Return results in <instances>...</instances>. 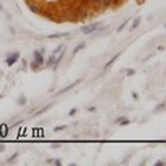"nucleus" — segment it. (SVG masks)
I'll list each match as a JSON object with an SVG mask.
<instances>
[{"label": "nucleus", "mask_w": 166, "mask_h": 166, "mask_svg": "<svg viewBox=\"0 0 166 166\" xmlns=\"http://www.w3.org/2000/svg\"><path fill=\"white\" fill-rule=\"evenodd\" d=\"M56 57H57V56H54V54H51V57L49 58V61L46 63L47 67H53V65H54V63H56Z\"/></svg>", "instance_id": "10"}, {"label": "nucleus", "mask_w": 166, "mask_h": 166, "mask_svg": "<svg viewBox=\"0 0 166 166\" xmlns=\"http://www.w3.org/2000/svg\"><path fill=\"white\" fill-rule=\"evenodd\" d=\"M85 47H86V44H85V43H80L79 46H76V47H75L74 53H78V51H79V50H82V49H85Z\"/></svg>", "instance_id": "13"}, {"label": "nucleus", "mask_w": 166, "mask_h": 166, "mask_svg": "<svg viewBox=\"0 0 166 166\" xmlns=\"http://www.w3.org/2000/svg\"><path fill=\"white\" fill-rule=\"evenodd\" d=\"M33 57H35V61L39 64V65H42L43 61H44V60H43V56H42V53H40V51H36V50H35V51H33Z\"/></svg>", "instance_id": "5"}, {"label": "nucleus", "mask_w": 166, "mask_h": 166, "mask_svg": "<svg viewBox=\"0 0 166 166\" xmlns=\"http://www.w3.org/2000/svg\"><path fill=\"white\" fill-rule=\"evenodd\" d=\"M122 54H123V51H119V53H118V54H115L114 57H112V58H111V60H109V61H108V63L105 64V67H104V69L109 68V67H111V65H112V64H114L115 61H116V60H118V58H119L120 56H122Z\"/></svg>", "instance_id": "4"}, {"label": "nucleus", "mask_w": 166, "mask_h": 166, "mask_svg": "<svg viewBox=\"0 0 166 166\" xmlns=\"http://www.w3.org/2000/svg\"><path fill=\"white\" fill-rule=\"evenodd\" d=\"M100 26H101V22H96V24H93V25H90V26H85V28H82V32H83L85 35L93 33V32L98 31Z\"/></svg>", "instance_id": "2"}, {"label": "nucleus", "mask_w": 166, "mask_h": 166, "mask_svg": "<svg viewBox=\"0 0 166 166\" xmlns=\"http://www.w3.org/2000/svg\"><path fill=\"white\" fill-rule=\"evenodd\" d=\"M29 10H31L32 13H36V14H38V13H40L39 6H38V4H35V3H32V4H29Z\"/></svg>", "instance_id": "8"}, {"label": "nucleus", "mask_w": 166, "mask_h": 166, "mask_svg": "<svg viewBox=\"0 0 166 166\" xmlns=\"http://www.w3.org/2000/svg\"><path fill=\"white\" fill-rule=\"evenodd\" d=\"M65 36H69L68 32H63V33H54V35H49L47 39H57V38H65Z\"/></svg>", "instance_id": "7"}, {"label": "nucleus", "mask_w": 166, "mask_h": 166, "mask_svg": "<svg viewBox=\"0 0 166 166\" xmlns=\"http://www.w3.org/2000/svg\"><path fill=\"white\" fill-rule=\"evenodd\" d=\"M15 158H17V154H14V155H13V156H10L7 162H13V159H15Z\"/></svg>", "instance_id": "20"}, {"label": "nucleus", "mask_w": 166, "mask_h": 166, "mask_svg": "<svg viewBox=\"0 0 166 166\" xmlns=\"http://www.w3.org/2000/svg\"><path fill=\"white\" fill-rule=\"evenodd\" d=\"M25 103H26V98L24 97V96H21V97L18 98V104H19V105H24Z\"/></svg>", "instance_id": "14"}, {"label": "nucleus", "mask_w": 166, "mask_h": 166, "mask_svg": "<svg viewBox=\"0 0 166 166\" xmlns=\"http://www.w3.org/2000/svg\"><path fill=\"white\" fill-rule=\"evenodd\" d=\"M132 75H134V69H127V71H126V76H132Z\"/></svg>", "instance_id": "19"}, {"label": "nucleus", "mask_w": 166, "mask_h": 166, "mask_svg": "<svg viewBox=\"0 0 166 166\" xmlns=\"http://www.w3.org/2000/svg\"><path fill=\"white\" fill-rule=\"evenodd\" d=\"M75 114H76V108H74V109H71V111H69V115H71V116L75 115Z\"/></svg>", "instance_id": "21"}, {"label": "nucleus", "mask_w": 166, "mask_h": 166, "mask_svg": "<svg viewBox=\"0 0 166 166\" xmlns=\"http://www.w3.org/2000/svg\"><path fill=\"white\" fill-rule=\"evenodd\" d=\"M65 125H63V126H57V127H54V132H60V130H64L65 129Z\"/></svg>", "instance_id": "18"}, {"label": "nucleus", "mask_w": 166, "mask_h": 166, "mask_svg": "<svg viewBox=\"0 0 166 166\" xmlns=\"http://www.w3.org/2000/svg\"><path fill=\"white\" fill-rule=\"evenodd\" d=\"M18 58H19V53H14L13 56H10V57L6 60V61H7V65H8V67L14 65V64L18 61Z\"/></svg>", "instance_id": "3"}, {"label": "nucleus", "mask_w": 166, "mask_h": 166, "mask_svg": "<svg viewBox=\"0 0 166 166\" xmlns=\"http://www.w3.org/2000/svg\"><path fill=\"white\" fill-rule=\"evenodd\" d=\"M49 108H50V105H47V107H44V108H42L40 111H38V112H36V115H40V114H43V112H46Z\"/></svg>", "instance_id": "15"}, {"label": "nucleus", "mask_w": 166, "mask_h": 166, "mask_svg": "<svg viewBox=\"0 0 166 166\" xmlns=\"http://www.w3.org/2000/svg\"><path fill=\"white\" fill-rule=\"evenodd\" d=\"M72 17H74V18H72V21H78V19H86V18L89 17V11H87V8H85V7L78 6L74 10Z\"/></svg>", "instance_id": "1"}, {"label": "nucleus", "mask_w": 166, "mask_h": 166, "mask_svg": "<svg viewBox=\"0 0 166 166\" xmlns=\"http://www.w3.org/2000/svg\"><path fill=\"white\" fill-rule=\"evenodd\" d=\"M156 166H163V162H158V163H155Z\"/></svg>", "instance_id": "22"}, {"label": "nucleus", "mask_w": 166, "mask_h": 166, "mask_svg": "<svg viewBox=\"0 0 166 166\" xmlns=\"http://www.w3.org/2000/svg\"><path fill=\"white\" fill-rule=\"evenodd\" d=\"M29 68L32 69V71H39V69H40V65L36 63V61H32V63L29 64Z\"/></svg>", "instance_id": "9"}, {"label": "nucleus", "mask_w": 166, "mask_h": 166, "mask_svg": "<svg viewBox=\"0 0 166 166\" xmlns=\"http://www.w3.org/2000/svg\"><path fill=\"white\" fill-rule=\"evenodd\" d=\"M63 49H64V46H58L57 49H56V50H54V53H53V54H54V56H57V54H58V53H60V51H61V50H63Z\"/></svg>", "instance_id": "16"}, {"label": "nucleus", "mask_w": 166, "mask_h": 166, "mask_svg": "<svg viewBox=\"0 0 166 166\" xmlns=\"http://www.w3.org/2000/svg\"><path fill=\"white\" fill-rule=\"evenodd\" d=\"M118 123H120L122 126H126V125H129V123H130V120H129V119H125V118H122V119H120Z\"/></svg>", "instance_id": "12"}, {"label": "nucleus", "mask_w": 166, "mask_h": 166, "mask_svg": "<svg viewBox=\"0 0 166 166\" xmlns=\"http://www.w3.org/2000/svg\"><path fill=\"white\" fill-rule=\"evenodd\" d=\"M78 83H80V79L79 80H75L74 83H71V85H69V86H67V87H64L63 90H60V92H58V94H63V93H65V92H68V90H71V89H74L75 86H76V85H78Z\"/></svg>", "instance_id": "6"}, {"label": "nucleus", "mask_w": 166, "mask_h": 166, "mask_svg": "<svg viewBox=\"0 0 166 166\" xmlns=\"http://www.w3.org/2000/svg\"><path fill=\"white\" fill-rule=\"evenodd\" d=\"M127 22H129V19H127V21H125V22H123V24H122V25H120V26H119V28H118V32H120L122 29L125 28V26H126V25H127Z\"/></svg>", "instance_id": "17"}, {"label": "nucleus", "mask_w": 166, "mask_h": 166, "mask_svg": "<svg viewBox=\"0 0 166 166\" xmlns=\"http://www.w3.org/2000/svg\"><path fill=\"white\" fill-rule=\"evenodd\" d=\"M140 22H141V18L137 17L136 19H134V21H133V24H132V29L138 28V25H140Z\"/></svg>", "instance_id": "11"}]
</instances>
